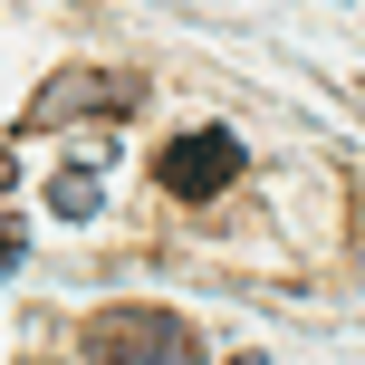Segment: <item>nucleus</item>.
<instances>
[{"label":"nucleus","instance_id":"7ed1b4c3","mask_svg":"<svg viewBox=\"0 0 365 365\" xmlns=\"http://www.w3.org/2000/svg\"><path fill=\"white\" fill-rule=\"evenodd\" d=\"M106 365H192V336H182L164 308H125L106 327Z\"/></svg>","mask_w":365,"mask_h":365},{"label":"nucleus","instance_id":"f257e3e1","mask_svg":"<svg viewBox=\"0 0 365 365\" xmlns=\"http://www.w3.org/2000/svg\"><path fill=\"white\" fill-rule=\"evenodd\" d=\"M154 173H164V192H173V202H212L221 182L240 173V135H231V125L173 135V145H164V164H154Z\"/></svg>","mask_w":365,"mask_h":365},{"label":"nucleus","instance_id":"39448f33","mask_svg":"<svg viewBox=\"0 0 365 365\" xmlns=\"http://www.w3.org/2000/svg\"><path fill=\"white\" fill-rule=\"evenodd\" d=\"M19 240H29V231H19V221L0 212V269H19Z\"/></svg>","mask_w":365,"mask_h":365},{"label":"nucleus","instance_id":"f03ea898","mask_svg":"<svg viewBox=\"0 0 365 365\" xmlns=\"http://www.w3.org/2000/svg\"><path fill=\"white\" fill-rule=\"evenodd\" d=\"M125 106H135V87H125V77L68 68L58 87H38V96H29V125H68V115H125Z\"/></svg>","mask_w":365,"mask_h":365},{"label":"nucleus","instance_id":"20e7f679","mask_svg":"<svg viewBox=\"0 0 365 365\" xmlns=\"http://www.w3.org/2000/svg\"><path fill=\"white\" fill-rule=\"evenodd\" d=\"M48 202H58L68 221H87V212H96V173H58V182H48Z\"/></svg>","mask_w":365,"mask_h":365},{"label":"nucleus","instance_id":"423d86ee","mask_svg":"<svg viewBox=\"0 0 365 365\" xmlns=\"http://www.w3.org/2000/svg\"><path fill=\"white\" fill-rule=\"evenodd\" d=\"M0 192H10V154H0Z\"/></svg>","mask_w":365,"mask_h":365}]
</instances>
